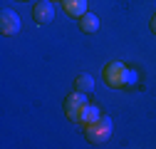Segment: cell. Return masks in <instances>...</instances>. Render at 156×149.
I'll use <instances>...</instances> for the list:
<instances>
[{
	"instance_id": "5",
	"label": "cell",
	"mask_w": 156,
	"mask_h": 149,
	"mask_svg": "<svg viewBox=\"0 0 156 149\" xmlns=\"http://www.w3.org/2000/svg\"><path fill=\"white\" fill-rule=\"evenodd\" d=\"M32 17H35V23L37 25H47L55 20V5L50 3H35L32 8Z\"/></svg>"
},
{
	"instance_id": "3",
	"label": "cell",
	"mask_w": 156,
	"mask_h": 149,
	"mask_svg": "<svg viewBox=\"0 0 156 149\" xmlns=\"http://www.w3.org/2000/svg\"><path fill=\"white\" fill-rule=\"evenodd\" d=\"M87 104V97H84V92H80V89H74L72 95L65 100V112H67V117L72 119V122H77V117H80V112H82V107Z\"/></svg>"
},
{
	"instance_id": "9",
	"label": "cell",
	"mask_w": 156,
	"mask_h": 149,
	"mask_svg": "<svg viewBox=\"0 0 156 149\" xmlns=\"http://www.w3.org/2000/svg\"><path fill=\"white\" fill-rule=\"evenodd\" d=\"M74 87L80 92H92L94 89V77L92 74H80V77L74 80Z\"/></svg>"
},
{
	"instance_id": "8",
	"label": "cell",
	"mask_w": 156,
	"mask_h": 149,
	"mask_svg": "<svg viewBox=\"0 0 156 149\" xmlns=\"http://www.w3.org/2000/svg\"><path fill=\"white\" fill-rule=\"evenodd\" d=\"M80 27H82L84 32H97V30H99V17L92 15V13H84V15H82Z\"/></svg>"
},
{
	"instance_id": "1",
	"label": "cell",
	"mask_w": 156,
	"mask_h": 149,
	"mask_svg": "<svg viewBox=\"0 0 156 149\" xmlns=\"http://www.w3.org/2000/svg\"><path fill=\"white\" fill-rule=\"evenodd\" d=\"M104 80L112 87H131L129 82H136V72H129L122 62H109L104 67Z\"/></svg>"
},
{
	"instance_id": "4",
	"label": "cell",
	"mask_w": 156,
	"mask_h": 149,
	"mask_svg": "<svg viewBox=\"0 0 156 149\" xmlns=\"http://www.w3.org/2000/svg\"><path fill=\"white\" fill-rule=\"evenodd\" d=\"M0 30H3V35H15L20 30V15L15 10H3V15H0Z\"/></svg>"
},
{
	"instance_id": "6",
	"label": "cell",
	"mask_w": 156,
	"mask_h": 149,
	"mask_svg": "<svg viewBox=\"0 0 156 149\" xmlns=\"http://www.w3.org/2000/svg\"><path fill=\"white\" fill-rule=\"evenodd\" d=\"M102 114H99V109H97V104H84L82 112H80V117H77V124H82V127H89L92 122H97Z\"/></svg>"
},
{
	"instance_id": "7",
	"label": "cell",
	"mask_w": 156,
	"mask_h": 149,
	"mask_svg": "<svg viewBox=\"0 0 156 149\" xmlns=\"http://www.w3.org/2000/svg\"><path fill=\"white\" fill-rule=\"evenodd\" d=\"M65 10L72 17H82L87 13V0H65Z\"/></svg>"
},
{
	"instance_id": "10",
	"label": "cell",
	"mask_w": 156,
	"mask_h": 149,
	"mask_svg": "<svg viewBox=\"0 0 156 149\" xmlns=\"http://www.w3.org/2000/svg\"><path fill=\"white\" fill-rule=\"evenodd\" d=\"M151 32L156 35V13H154V17H151Z\"/></svg>"
},
{
	"instance_id": "2",
	"label": "cell",
	"mask_w": 156,
	"mask_h": 149,
	"mask_svg": "<svg viewBox=\"0 0 156 149\" xmlns=\"http://www.w3.org/2000/svg\"><path fill=\"white\" fill-rule=\"evenodd\" d=\"M84 129H87V139H89V142L102 144V142H107V139L112 137V119H109V117H99L97 122H92V124L84 127Z\"/></svg>"
}]
</instances>
